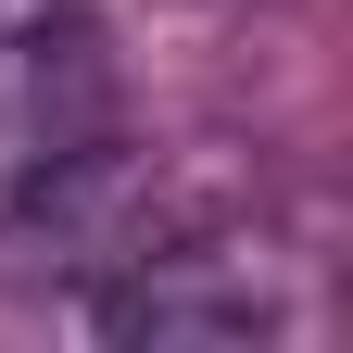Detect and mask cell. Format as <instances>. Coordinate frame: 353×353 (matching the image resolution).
Returning <instances> with one entry per match:
<instances>
[{
    "label": "cell",
    "mask_w": 353,
    "mask_h": 353,
    "mask_svg": "<svg viewBox=\"0 0 353 353\" xmlns=\"http://www.w3.org/2000/svg\"><path fill=\"white\" fill-rule=\"evenodd\" d=\"M88 139H114V63H101V38H88V26L0 38V190L51 176Z\"/></svg>",
    "instance_id": "6da1fadb"
}]
</instances>
